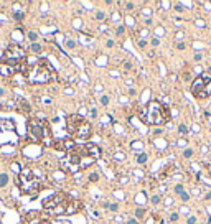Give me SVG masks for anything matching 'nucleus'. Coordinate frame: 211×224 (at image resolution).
Instances as JSON below:
<instances>
[{"label":"nucleus","mask_w":211,"mask_h":224,"mask_svg":"<svg viewBox=\"0 0 211 224\" xmlns=\"http://www.w3.org/2000/svg\"><path fill=\"white\" fill-rule=\"evenodd\" d=\"M170 117V112H168V107L163 105L158 101H150L149 105H147V115H145V120L149 125H163Z\"/></svg>","instance_id":"nucleus-1"},{"label":"nucleus","mask_w":211,"mask_h":224,"mask_svg":"<svg viewBox=\"0 0 211 224\" xmlns=\"http://www.w3.org/2000/svg\"><path fill=\"white\" fill-rule=\"evenodd\" d=\"M53 78H54V71L46 59H40L33 66L32 71L28 72V81L32 84H45V82H50Z\"/></svg>","instance_id":"nucleus-2"},{"label":"nucleus","mask_w":211,"mask_h":224,"mask_svg":"<svg viewBox=\"0 0 211 224\" xmlns=\"http://www.w3.org/2000/svg\"><path fill=\"white\" fill-rule=\"evenodd\" d=\"M17 183L25 194H36L40 191V180L35 176L32 168H23L20 171Z\"/></svg>","instance_id":"nucleus-3"},{"label":"nucleus","mask_w":211,"mask_h":224,"mask_svg":"<svg viewBox=\"0 0 211 224\" xmlns=\"http://www.w3.org/2000/svg\"><path fill=\"white\" fill-rule=\"evenodd\" d=\"M28 135L36 142H41V140L48 142L50 140V127H48V124L41 122L38 119H30L28 120Z\"/></svg>","instance_id":"nucleus-4"},{"label":"nucleus","mask_w":211,"mask_h":224,"mask_svg":"<svg viewBox=\"0 0 211 224\" xmlns=\"http://www.w3.org/2000/svg\"><path fill=\"white\" fill-rule=\"evenodd\" d=\"M69 198H68V194L66 193H63V191H59V193H54V194H51L50 198H46L45 201H43V208L45 209H54L56 206H59L61 203H65V201H68Z\"/></svg>","instance_id":"nucleus-5"},{"label":"nucleus","mask_w":211,"mask_h":224,"mask_svg":"<svg viewBox=\"0 0 211 224\" xmlns=\"http://www.w3.org/2000/svg\"><path fill=\"white\" fill-rule=\"evenodd\" d=\"M191 94L198 99H206L208 96L204 94V79L201 76H198V78L193 79V82H191V87H190Z\"/></svg>","instance_id":"nucleus-6"},{"label":"nucleus","mask_w":211,"mask_h":224,"mask_svg":"<svg viewBox=\"0 0 211 224\" xmlns=\"http://www.w3.org/2000/svg\"><path fill=\"white\" fill-rule=\"evenodd\" d=\"M83 120H84V119H83V115H81V114H73V115H68V117H66V130H68V133L74 135V132L78 130L79 124H81Z\"/></svg>","instance_id":"nucleus-7"},{"label":"nucleus","mask_w":211,"mask_h":224,"mask_svg":"<svg viewBox=\"0 0 211 224\" xmlns=\"http://www.w3.org/2000/svg\"><path fill=\"white\" fill-rule=\"evenodd\" d=\"M91 133H92L91 124H89V122H86V120H83V122L79 124L78 130L74 132V135H73V137L78 138V140H86V138L91 137Z\"/></svg>","instance_id":"nucleus-8"},{"label":"nucleus","mask_w":211,"mask_h":224,"mask_svg":"<svg viewBox=\"0 0 211 224\" xmlns=\"http://www.w3.org/2000/svg\"><path fill=\"white\" fill-rule=\"evenodd\" d=\"M83 208V203L78 201V199H69L68 204H66V214L69 216V214H76L79 209Z\"/></svg>","instance_id":"nucleus-9"},{"label":"nucleus","mask_w":211,"mask_h":224,"mask_svg":"<svg viewBox=\"0 0 211 224\" xmlns=\"http://www.w3.org/2000/svg\"><path fill=\"white\" fill-rule=\"evenodd\" d=\"M15 68H12V66L5 64V63H2L0 61V76H3V78H10V76H13L15 74Z\"/></svg>","instance_id":"nucleus-10"},{"label":"nucleus","mask_w":211,"mask_h":224,"mask_svg":"<svg viewBox=\"0 0 211 224\" xmlns=\"http://www.w3.org/2000/svg\"><path fill=\"white\" fill-rule=\"evenodd\" d=\"M86 148H87V152H89V155L91 157H94L96 160L99 158V155H101V148H99L96 144H86Z\"/></svg>","instance_id":"nucleus-11"},{"label":"nucleus","mask_w":211,"mask_h":224,"mask_svg":"<svg viewBox=\"0 0 211 224\" xmlns=\"http://www.w3.org/2000/svg\"><path fill=\"white\" fill-rule=\"evenodd\" d=\"M41 51H43V45H40V43H32V45H30V53L40 54Z\"/></svg>","instance_id":"nucleus-12"},{"label":"nucleus","mask_w":211,"mask_h":224,"mask_svg":"<svg viewBox=\"0 0 211 224\" xmlns=\"http://www.w3.org/2000/svg\"><path fill=\"white\" fill-rule=\"evenodd\" d=\"M8 183H10V176L7 173H0V188H7Z\"/></svg>","instance_id":"nucleus-13"},{"label":"nucleus","mask_w":211,"mask_h":224,"mask_svg":"<svg viewBox=\"0 0 211 224\" xmlns=\"http://www.w3.org/2000/svg\"><path fill=\"white\" fill-rule=\"evenodd\" d=\"M18 105H20V107H22V111L25 112V114H28V112H30V105H28V102H26L25 99H20Z\"/></svg>","instance_id":"nucleus-14"},{"label":"nucleus","mask_w":211,"mask_h":224,"mask_svg":"<svg viewBox=\"0 0 211 224\" xmlns=\"http://www.w3.org/2000/svg\"><path fill=\"white\" fill-rule=\"evenodd\" d=\"M147 160H149V157H147V153H138L137 155V163L138 165H144V163H147Z\"/></svg>","instance_id":"nucleus-15"},{"label":"nucleus","mask_w":211,"mask_h":224,"mask_svg":"<svg viewBox=\"0 0 211 224\" xmlns=\"http://www.w3.org/2000/svg\"><path fill=\"white\" fill-rule=\"evenodd\" d=\"M28 40H30L32 43H38V33H36V32H30V33H28Z\"/></svg>","instance_id":"nucleus-16"},{"label":"nucleus","mask_w":211,"mask_h":224,"mask_svg":"<svg viewBox=\"0 0 211 224\" xmlns=\"http://www.w3.org/2000/svg\"><path fill=\"white\" fill-rule=\"evenodd\" d=\"M204 94L211 96V79L210 81H204Z\"/></svg>","instance_id":"nucleus-17"},{"label":"nucleus","mask_w":211,"mask_h":224,"mask_svg":"<svg viewBox=\"0 0 211 224\" xmlns=\"http://www.w3.org/2000/svg\"><path fill=\"white\" fill-rule=\"evenodd\" d=\"M66 48L68 50H74L76 48V41L74 40H66Z\"/></svg>","instance_id":"nucleus-18"},{"label":"nucleus","mask_w":211,"mask_h":224,"mask_svg":"<svg viewBox=\"0 0 211 224\" xmlns=\"http://www.w3.org/2000/svg\"><path fill=\"white\" fill-rule=\"evenodd\" d=\"M96 63H97L99 66H106V64H107V58H106V56H99Z\"/></svg>","instance_id":"nucleus-19"},{"label":"nucleus","mask_w":211,"mask_h":224,"mask_svg":"<svg viewBox=\"0 0 211 224\" xmlns=\"http://www.w3.org/2000/svg\"><path fill=\"white\" fill-rule=\"evenodd\" d=\"M111 20H112V21H119V20H120V13H119V12H112Z\"/></svg>","instance_id":"nucleus-20"},{"label":"nucleus","mask_w":211,"mask_h":224,"mask_svg":"<svg viewBox=\"0 0 211 224\" xmlns=\"http://www.w3.org/2000/svg\"><path fill=\"white\" fill-rule=\"evenodd\" d=\"M183 157L185 158H191L193 157V150H191V148H186V150L183 152Z\"/></svg>","instance_id":"nucleus-21"},{"label":"nucleus","mask_w":211,"mask_h":224,"mask_svg":"<svg viewBox=\"0 0 211 224\" xmlns=\"http://www.w3.org/2000/svg\"><path fill=\"white\" fill-rule=\"evenodd\" d=\"M97 180H99V175H97V173H91V175H89V181H92V183H96Z\"/></svg>","instance_id":"nucleus-22"},{"label":"nucleus","mask_w":211,"mask_h":224,"mask_svg":"<svg viewBox=\"0 0 211 224\" xmlns=\"http://www.w3.org/2000/svg\"><path fill=\"white\" fill-rule=\"evenodd\" d=\"M173 191H175V193H178V194H181V193H183V184H177V186H175V190H173Z\"/></svg>","instance_id":"nucleus-23"},{"label":"nucleus","mask_w":211,"mask_h":224,"mask_svg":"<svg viewBox=\"0 0 211 224\" xmlns=\"http://www.w3.org/2000/svg\"><path fill=\"white\" fill-rule=\"evenodd\" d=\"M107 30H109V26L106 25V23H101V25H99V32H102V33H107Z\"/></svg>","instance_id":"nucleus-24"},{"label":"nucleus","mask_w":211,"mask_h":224,"mask_svg":"<svg viewBox=\"0 0 211 224\" xmlns=\"http://www.w3.org/2000/svg\"><path fill=\"white\" fill-rule=\"evenodd\" d=\"M178 221V213H171L170 214V223H177Z\"/></svg>","instance_id":"nucleus-25"},{"label":"nucleus","mask_w":211,"mask_h":224,"mask_svg":"<svg viewBox=\"0 0 211 224\" xmlns=\"http://www.w3.org/2000/svg\"><path fill=\"white\" fill-rule=\"evenodd\" d=\"M175 38H177L178 41H180V40H183V38H185V33L181 32V30H180V32H177V33H175Z\"/></svg>","instance_id":"nucleus-26"},{"label":"nucleus","mask_w":211,"mask_h":224,"mask_svg":"<svg viewBox=\"0 0 211 224\" xmlns=\"http://www.w3.org/2000/svg\"><path fill=\"white\" fill-rule=\"evenodd\" d=\"M178 130H180V133H186V132H188V127H186L185 124H181L180 127H178Z\"/></svg>","instance_id":"nucleus-27"},{"label":"nucleus","mask_w":211,"mask_h":224,"mask_svg":"<svg viewBox=\"0 0 211 224\" xmlns=\"http://www.w3.org/2000/svg\"><path fill=\"white\" fill-rule=\"evenodd\" d=\"M160 201H162V198H160V194H155V196L152 198V203H153V204H158V203H160Z\"/></svg>","instance_id":"nucleus-28"},{"label":"nucleus","mask_w":211,"mask_h":224,"mask_svg":"<svg viewBox=\"0 0 211 224\" xmlns=\"http://www.w3.org/2000/svg\"><path fill=\"white\" fill-rule=\"evenodd\" d=\"M101 104H102V105L109 104V96H102V97H101Z\"/></svg>","instance_id":"nucleus-29"},{"label":"nucleus","mask_w":211,"mask_h":224,"mask_svg":"<svg viewBox=\"0 0 211 224\" xmlns=\"http://www.w3.org/2000/svg\"><path fill=\"white\" fill-rule=\"evenodd\" d=\"M173 10H175V12H183L185 8H183V5H181V3H177V5L173 7Z\"/></svg>","instance_id":"nucleus-30"},{"label":"nucleus","mask_w":211,"mask_h":224,"mask_svg":"<svg viewBox=\"0 0 211 224\" xmlns=\"http://www.w3.org/2000/svg\"><path fill=\"white\" fill-rule=\"evenodd\" d=\"M101 120H102V124H112V119L109 117V115H106V117H102V119H101Z\"/></svg>","instance_id":"nucleus-31"},{"label":"nucleus","mask_w":211,"mask_h":224,"mask_svg":"<svg viewBox=\"0 0 211 224\" xmlns=\"http://www.w3.org/2000/svg\"><path fill=\"white\" fill-rule=\"evenodd\" d=\"M180 198H181V199H183V201H188V199H190V194H188V193H186V191H183V193H181V194H180Z\"/></svg>","instance_id":"nucleus-32"},{"label":"nucleus","mask_w":211,"mask_h":224,"mask_svg":"<svg viewBox=\"0 0 211 224\" xmlns=\"http://www.w3.org/2000/svg\"><path fill=\"white\" fill-rule=\"evenodd\" d=\"M104 17H106L104 12H97V13H96V20H99V21H101V20H104Z\"/></svg>","instance_id":"nucleus-33"},{"label":"nucleus","mask_w":211,"mask_h":224,"mask_svg":"<svg viewBox=\"0 0 211 224\" xmlns=\"http://www.w3.org/2000/svg\"><path fill=\"white\" fill-rule=\"evenodd\" d=\"M109 209H111V211H119V204H117V203L109 204Z\"/></svg>","instance_id":"nucleus-34"},{"label":"nucleus","mask_w":211,"mask_h":224,"mask_svg":"<svg viewBox=\"0 0 211 224\" xmlns=\"http://www.w3.org/2000/svg\"><path fill=\"white\" fill-rule=\"evenodd\" d=\"M163 28H162V26H158L157 30H155V35H157V36H162V35H163Z\"/></svg>","instance_id":"nucleus-35"},{"label":"nucleus","mask_w":211,"mask_h":224,"mask_svg":"<svg viewBox=\"0 0 211 224\" xmlns=\"http://www.w3.org/2000/svg\"><path fill=\"white\" fill-rule=\"evenodd\" d=\"M185 48H186V45H185L183 41H178L177 43V50H185Z\"/></svg>","instance_id":"nucleus-36"},{"label":"nucleus","mask_w":211,"mask_h":224,"mask_svg":"<svg viewBox=\"0 0 211 224\" xmlns=\"http://www.w3.org/2000/svg\"><path fill=\"white\" fill-rule=\"evenodd\" d=\"M94 91H96V92H102V84H101V82H97V84L94 86Z\"/></svg>","instance_id":"nucleus-37"},{"label":"nucleus","mask_w":211,"mask_h":224,"mask_svg":"<svg viewBox=\"0 0 211 224\" xmlns=\"http://www.w3.org/2000/svg\"><path fill=\"white\" fill-rule=\"evenodd\" d=\"M186 224H196V217L190 216V217H188V221H186Z\"/></svg>","instance_id":"nucleus-38"},{"label":"nucleus","mask_w":211,"mask_h":224,"mask_svg":"<svg viewBox=\"0 0 211 224\" xmlns=\"http://www.w3.org/2000/svg\"><path fill=\"white\" fill-rule=\"evenodd\" d=\"M124 32H125L124 26H117V30H116V33H117V35H124Z\"/></svg>","instance_id":"nucleus-39"},{"label":"nucleus","mask_w":211,"mask_h":224,"mask_svg":"<svg viewBox=\"0 0 211 224\" xmlns=\"http://www.w3.org/2000/svg\"><path fill=\"white\" fill-rule=\"evenodd\" d=\"M134 3H130V2H125V8H127V10H134Z\"/></svg>","instance_id":"nucleus-40"},{"label":"nucleus","mask_w":211,"mask_h":224,"mask_svg":"<svg viewBox=\"0 0 211 224\" xmlns=\"http://www.w3.org/2000/svg\"><path fill=\"white\" fill-rule=\"evenodd\" d=\"M134 25H135L134 18H130V17H129V18H127V26H134Z\"/></svg>","instance_id":"nucleus-41"},{"label":"nucleus","mask_w":211,"mask_h":224,"mask_svg":"<svg viewBox=\"0 0 211 224\" xmlns=\"http://www.w3.org/2000/svg\"><path fill=\"white\" fill-rule=\"evenodd\" d=\"M135 214H137V217H142V216H144V209H142V208H138Z\"/></svg>","instance_id":"nucleus-42"},{"label":"nucleus","mask_w":211,"mask_h":224,"mask_svg":"<svg viewBox=\"0 0 211 224\" xmlns=\"http://www.w3.org/2000/svg\"><path fill=\"white\" fill-rule=\"evenodd\" d=\"M89 115H91V117H97V111H96V109H91Z\"/></svg>","instance_id":"nucleus-43"},{"label":"nucleus","mask_w":211,"mask_h":224,"mask_svg":"<svg viewBox=\"0 0 211 224\" xmlns=\"http://www.w3.org/2000/svg\"><path fill=\"white\" fill-rule=\"evenodd\" d=\"M170 204H173V199H171V198H167V199H165V206H170Z\"/></svg>","instance_id":"nucleus-44"},{"label":"nucleus","mask_w":211,"mask_h":224,"mask_svg":"<svg viewBox=\"0 0 211 224\" xmlns=\"http://www.w3.org/2000/svg\"><path fill=\"white\" fill-rule=\"evenodd\" d=\"M138 46H140V48H145V46H147V41L140 40V41H138Z\"/></svg>","instance_id":"nucleus-45"},{"label":"nucleus","mask_w":211,"mask_h":224,"mask_svg":"<svg viewBox=\"0 0 211 224\" xmlns=\"http://www.w3.org/2000/svg\"><path fill=\"white\" fill-rule=\"evenodd\" d=\"M185 145H186V140H183V138L178 140V147H185Z\"/></svg>","instance_id":"nucleus-46"},{"label":"nucleus","mask_w":211,"mask_h":224,"mask_svg":"<svg viewBox=\"0 0 211 224\" xmlns=\"http://www.w3.org/2000/svg\"><path fill=\"white\" fill-rule=\"evenodd\" d=\"M124 66H125V69H130V68H132V63H130V61H125Z\"/></svg>","instance_id":"nucleus-47"},{"label":"nucleus","mask_w":211,"mask_h":224,"mask_svg":"<svg viewBox=\"0 0 211 224\" xmlns=\"http://www.w3.org/2000/svg\"><path fill=\"white\" fill-rule=\"evenodd\" d=\"M74 26H79V28H81V26H83V23H81V20H74Z\"/></svg>","instance_id":"nucleus-48"},{"label":"nucleus","mask_w":211,"mask_h":224,"mask_svg":"<svg viewBox=\"0 0 211 224\" xmlns=\"http://www.w3.org/2000/svg\"><path fill=\"white\" fill-rule=\"evenodd\" d=\"M127 181H129V178H127V176H122V178H120V183H122V184H125Z\"/></svg>","instance_id":"nucleus-49"},{"label":"nucleus","mask_w":211,"mask_h":224,"mask_svg":"<svg viewBox=\"0 0 211 224\" xmlns=\"http://www.w3.org/2000/svg\"><path fill=\"white\" fill-rule=\"evenodd\" d=\"M106 46H107V48H112V46H114V41H112V40H109V41L106 43Z\"/></svg>","instance_id":"nucleus-50"},{"label":"nucleus","mask_w":211,"mask_h":224,"mask_svg":"<svg viewBox=\"0 0 211 224\" xmlns=\"http://www.w3.org/2000/svg\"><path fill=\"white\" fill-rule=\"evenodd\" d=\"M188 211H190V209H188V208H185V206H183V208H181V211H180V213H181V214H188Z\"/></svg>","instance_id":"nucleus-51"},{"label":"nucleus","mask_w":211,"mask_h":224,"mask_svg":"<svg viewBox=\"0 0 211 224\" xmlns=\"http://www.w3.org/2000/svg\"><path fill=\"white\" fill-rule=\"evenodd\" d=\"M7 94V89H3V87H0V97H2V96H5Z\"/></svg>","instance_id":"nucleus-52"},{"label":"nucleus","mask_w":211,"mask_h":224,"mask_svg":"<svg viewBox=\"0 0 211 224\" xmlns=\"http://www.w3.org/2000/svg\"><path fill=\"white\" fill-rule=\"evenodd\" d=\"M147 35H149V30H142L140 32V36H147Z\"/></svg>","instance_id":"nucleus-53"},{"label":"nucleus","mask_w":211,"mask_h":224,"mask_svg":"<svg viewBox=\"0 0 211 224\" xmlns=\"http://www.w3.org/2000/svg\"><path fill=\"white\" fill-rule=\"evenodd\" d=\"M127 224H138V223H137V219H129Z\"/></svg>","instance_id":"nucleus-54"},{"label":"nucleus","mask_w":211,"mask_h":224,"mask_svg":"<svg viewBox=\"0 0 211 224\" xmlns=\"http://www.w3.org/2000/svg\"><path fill=\"white\" fill-rule=\"evenodd\" d=\"M120 104H127V97L122 96V97H120Z\"/></svg>","instance_id":"nucleus-55"},{"label":"nucleus","mask_w":211,"mask_h":224,"mask_svg":"<svg viewBox=\"0 0 211 224\" xmlns=\"http://www.w3.org/2000/svg\"><path fill=\"white\" fill-rule=\"evenodd\" d=\"M157 45H158V40L153 38V40H152V46H157Z\"/></svg>","instance_id":"nucleus-56"},{"label":"nucleus","mask_w":211,"mask_h":224,"mask_svg":"<svg viewBox=\"0 0 211 224\" xmlns=\"http://www.w3.org/2000/svg\"><path fill=\"white\" fill-rule=\"evenodd\" d=\"M142 15H144V17H145V15L149 17V15H150V10H142Z\"/></svg>","instance_id":"nucleus-57"},{"label":"nucleus","mask_w":211,"mask_h":224,"mask_svg":"<svg viewBox=\"0 0 211 224\" xmlns=\"http://www.w3.org/2000/svg\"><path fill=\"white\" fill-rule=\"evenodd\" d=\"M201 59V54H195V61H200Z\"/></svg>","instance_id":"nucleus-58"}]
</instances>
